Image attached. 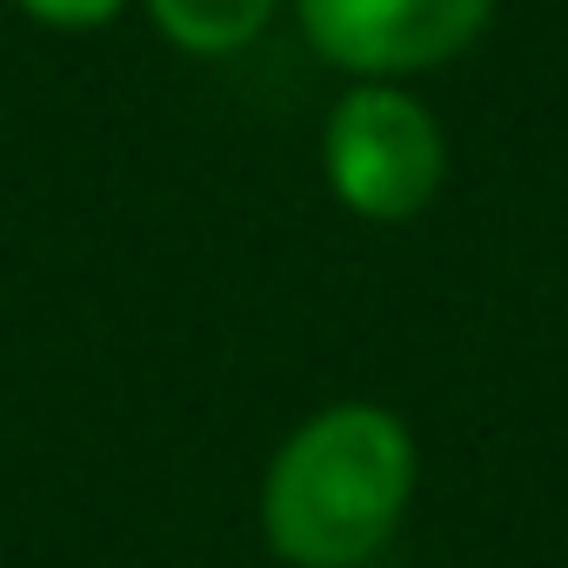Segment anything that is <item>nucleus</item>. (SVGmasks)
Instances as JSON below:
<instances>
[{"label": "nucleus", "mask_w": 568, "mask_h": 568, "mask_svg": "<svg viewBox=\"0 0 568 568\" xmlns=\"http://www.w3.org/2000/svg\"><path fill=\"white\" fill-rule=\"evenodd\" d=\"M415 442L388 408L342 402L288 435L261 488L267 548L295 568H362L402 521Z\"/></svg>", "instance_id": "f257e3e1"}, {"label": "nucleus", "mask_w": 568, "mask_h": 568, "mask_svg": "<svg viewBox=\"0 0 568 568\" xmlns=\"http://www.w3.org/2000/svg\"><path fill=\"white\" fill-rule=\"evenodd\" d=\"M328 181L335 194L368 214V221H408L442 194V128L435 114L402 94V88H355L342 94V108L328 114V141H322Z\"/></svg>", "instance_id": "f03ea898"}, {"label": "nucleus", "mask_w": 568, "mask_h": 568, "mask_svg": "<svg viewBox=\"0 0 568 568\" xmlns=\"http://www.w3.org/2000/svg\"><path fill=\"white\" fill-rule=\"evenodd\" d=\"M302 34L348 74H415L481 41L495 0H295Z\"/></svg>", "instance_id": "7ed1b4c3"}, {"label": "nucleus", "mask_w": 568, "mask_h": 568, "mask_svg": "<svg viewBox=\"0 0 568 568\" xmlns=\"http://www.w3.org/2000/svg\"><path fill=\"white\" fill-rule=\"evenodd\" d=\"M148 14L187 54H234L267 28L274 0H148Z\"/></svg>", "instance_id": "20e7f679"}, {"label": "nucleus", "mask_w": 568, "mask_h": 568, "mask_svg": "<svg viewBox=\"0 0 568 568\" xmlns=\"http://www.w3.org/2000/svg\"><path fill=\"white\" fill-rule=\"evenodd\" d=\"M21 8L34 21H48V28H101V21H114L128 8V0H21Z\"/></svg>", "instance_id": "39448f33"}]
</instances>
